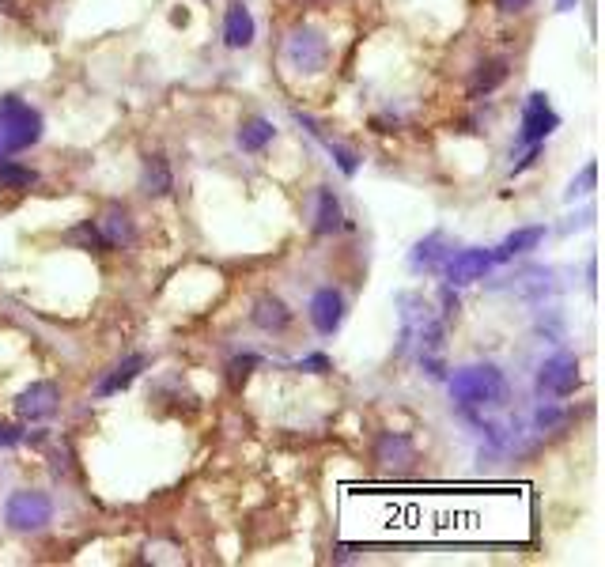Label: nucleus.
Returning a JSON list of instances; mask_svg holds the SVG:
<instances>
[{
  "mask_svg": "<svg viewBox=\"0 0 605 567\" xmlns=\"http://www.w3.org/2000/svg\"><path fill=\"white\" fill-rule=\"evenodd\" d=\"M171 186H174L171 167H167L159 155H148V163H144V193L163 197V193H171Z\"/></svg>",
  "mask_w": 605,
  "mask_h": 567,
  "instance_id": "nucleus-17",
  "label": "nucleus"
},
{
  "mask_svg": "<svg viewBox=\"0 0 605 567\" xmlns=\"http://www.w3.org/2000/svg\"><path fill=\"white\" fill-rule=\"evenodd\" d=\"M250 367H258V356H242V360H235V363H231V382H235V386H239L242 378L250 375Z\"/></svg>",
  "mask_w": 605,
  "mask_h": 567,
  "instance_id": "nucleus-23",
  "label": "nucleus"
},
{
  "mask_svg": "<svg viewBox=\"0 0 605 567\" xmlns=\"http://www.w3.org/2000/svg\"><path fill=\"white\" fill-rule=\"evenodd\" d=\"M42 137V114L19 99H0V159L23 152Z\"/></svg>",
  "mask_w": 605,
  "mask_h": 567,
  "instance_id": "nucleus-2",
  "label": "nucleus"
},
{
  "mask_svg": "<svg viewBox=\"0 0 605 567\" xmlns=\"http://www.w3.org/2000/svg\"><path fill=\"white\" fill-rule=\"evenodd\" d=\"M496 265V258L488 250H462L454 254L447 265V280L450 284H473V280H484V273Z\"/></svg>",
  "mask_w": 605,
  "mask_h": 567,
  "instance_id": "nucleus-8",
  "label": "nucleus"
},
{
  "mask_svg": "<svg viewBox=\"0 0 605 567\" xmlns=\"http://www.w3.org/2000/svg\"><path fill=\"white\" fill-rule=\"evenodd\" d=\"M341 318H345V299H341V292H333V288L314 292L311 322H314V329H318V333H337Z\"/></svg>",
  "mask_w": 605,
  "mask_h": 567,
  "instance_id": "nucleus-9",
  "label": "nucleus"
},
{
  "mask_svg": "<svg viewBox=\"0 0 605 567\" xmlns=\"http://www.w3.org/2000/svg\"><path fill=\"white\" fill-rule=\"evenodd\" d=\"M594 174H598V167H594V163H587V171L579 174V182H571L568 197H583V193H590V186H594Z\"/></svg>",
  "mask_w": 605,
  "mask_h": 567,
  "instance_id": "nucleus-22",
  "label": "nucleus"
},
{
  "mask_svg": "<svg viewBox=\"0 0 605 567\" xmlns=\"http://www.w3.org/2000/svg\"><path fill=\"white\" fill-rule=\"evenodd\" d=\"M99 231H103L106 246H129L133 242V220L121 205H110L99 220Z\"/></svg>",
  "mask_w": 605,
  "mask_h": 567,
  "instance_id": "nucleus-12",
  "label": "nucleus"
},
{
  "mask_svg": "<svg viewBox=\"0 0 605 567\" xmlns=\"http://www.w3.org/2000/svg\"><path fill=\"white\" fill-rule=\"evenodd\" d=\"M72 242H84L87 250H106V239H103V231L99 227H91V224H84V227H76L69 235Z\"/></svg>",
  "mask_w": 605,
  "mask_h": 567,
  "instance_id": "nucleus-21",
  "label": "nucleus"
},
{
  "mask_svg": "<svg viewBox=\"0 0 605 567\" xmlns=\"http://www.w3.org/2000/svg\"><path fill=\"white\" fill-rule=\"evenodd\" d=\"M534 0H496V8H500L503 16H515V12H522V8H530Z\"/></svg>",
  "mask_w": 605,
  "mask_h": 567,
  "instance_id": "nucleus-25",
  "label": "nucleus"
},
{
  "mask_svg": "<svg viewBox=\"0 0 605 567\" xmlns=\"http://www.w3.org/2000/svg\"><path fill=\"white\" fill-rule=\"evenodd\" d=\"M4 518H8V526L19 533L42 530L53 518V503L46 492H12V496H8V507H4Z\"/></svg>",
  "mask_w": 605,
  "mask_h": 567,
  "instance_id": "nucleus-4",
  "label": "nucleus"
},
{
  "mask_svg": "<svg viewBox=\"0 0 605 567\" xmlns=\"http://www.w3.org/2000/svg\"><path fill=\"white\" fill-rule=\"evenodd\" d=\"M337 227H341V205H337L333 189H318V224H314V231L318 235H333Z\"/></svg>",
  "mask_w": 605,
  "mask_h": 567,
  "instance_id": "nucleus-18",
  "label": "nucleus"
},
{
  "mask_svg": "<svg viewBox=\"0 0 605 567\" xmlns=\"http://www.w3.org/2000/svg\"><path fill=\"white\" fill-rule=\"evenodd\" d=\"M224 42L231 50H246L250 42H254V16H250V8L235 0L231 8H227L224 16Z\"/></svg>",
  "mask_w": 605,
  "mask_h": 567,
  "instance_id": "nucleus-10",
  "label": "nucleus"
},
{
  "mask_svg": "<svg viewBox=\"0 0 605 567\" xmlns=\"http://www.w3.org/2000/svg\"><path fill=\"white\" fill-rule=\"evenodd\" d=\"M556 125H560V118L553 114L549 99H545V95H530V99H526V114H522V140H526V144H541Z\"/></svg>",
  "mask_w": 605,
  "mask_h": 567,
  "instance_id": "nucleus-6",
  "label": "nucleus"
},
{
  "mask_svg": "<svg viewBox=\"0 0 605 567\" xmlns=\"http://www.w3.org/2000/svg\"><path fill=\"white\" fill-rule=\"evenodd\" d=\"M299 371H311V375H326V371H329V360H326V356H307V360H299Z\"/></svg>",
  "mask_w": 605,
  "mask_h": 567,
  "instance_id": "nucleus-24",
  "label": "nucleus"
},
{
  "mask_svg": "<svg viewBox=\"0 0 605 567\" xmlns=\"http://www.w3.org/2000/svg\"><path fill=\"white\" fill-rule=\"evenodd\" d=\"M284 61H288L295 72L314 76V72L326 69L329 42L318 35V31H311V27H295L292 35H288V46H284Z\"/></svg>",
  "mask_w": 605,
  "mask_h": 567,
  "instance_id": "nucleus-3",
  "label": "nucleus"
},
{
  "mask_svg": "<svg viewBox=\"0 0 605 567\" xmlns=\"http://www.w3.org/2000/svg\"><path fill=\"white\" fill-rule=\"evenodd\" d=\"M295 4H303V8H318V4H329V0H295Z\"/></svg>",
  "mask_w": 605,
  "mask_h": 567,
  "instance_id": "nucleus-28",
  "label": "nucleus"
},
{
  "mask_svg": "<svg viewBox=\"0 0 605 567\" xmlns=\"http://www.w3.org/2000/svg\"><path fill=\"white\" fill-rule=\"evenodd\" d=\"M443 246V235H432V239H424L420 246L413 250V269H439V261L447 250H439Z\"/></svg>",
  "mask_w": 605,
  "mask_h": 567,
  "instance_id": "nucleus-19",
  "label": "nucleus"
},
{
  "mask_svg": "<svg viewBox=\"0 0 605 567\" xmlns=\"http://www.w3.org/2000/svg\"><path fill=\"white\" fill-rule=\"evenodd\" d=\"M273 121H265V118H250L246 125L239 129V148L242 152H261L269 140H273Z\"/></svg>",
  "mask_w": 605,
  "mask_h": 567,
  "instance_id": "nucleus-16",
  "label": "nucleus"
},
{
  "mask_svg": "<svg viewBox=\"0 0 605 567\" xmlns=\"http://www.w3.org/2000/svg\"><path fill=\"white\" fill-rule=\"evenodd\" d=\"M450 394L466 409H484V405H500L507 397V382H503L500 367L492 363H477V367H462L450 378Z\"/></svg>",
  "mask_w": 605,
  "mask_h": 567,
  "instance_id": "nucleus-1",
  "label": "nucleus"
},
{
  "mask_svg": "<svg viewBox=\"0 0 605 567\" xmlns=\"http://www.w3.org/2000/svg\"><path fill=\"white\" fill-rule=\"evenodd\" d=\"M556 420H560V413H556V409H541V413H537V424H541V428H553Z\"/></svg>",
  "mask_w": 605,
  "mask_h": 567,
  "instance_id": "nucleus-27",
  "label": "nucleus"
},
{
  "mask_svg": "<svg viewBox=\"0 0 605 567\" xmlns=\"http://www.w3.org/2000/svg\"><path fill=\"white\" fill-rule=\"evenodd\" d=\"M575 386H579V360H575V356L560 352V356L541 363V371H537V390H541V394L568 397Z\"/></svg>",
  "mask_w": 605,
  "mask_h": 567,
  "instance_id": "nucleus-5",
  "label": "nucleus"
},
{
  "mask_svg": "<svg viewBox=\"0 0 605 567\" xmlns=\"http://www.w3.org/2000/svg\"><path fill=\"white\" fill-rule=\"evenodd\" d=\"M57 401H61V394H57L53 382H31V386L16 397V413L23 416V420H46V416L57 413Z\"/></svg>",
  "mask_w": 605,
  "mask_h": 567,
  "instance_id": "nucleus-7",
  "label": "nucleus"
},
{
  "mask_svg": "<svg viewBox=\"0 0 605 567\" xmlns=\"http://www.w3.org/2000/svg\"><path fill=\"white\" fill-rule=\"evenodd\" d=\"M254 326L265 329V333H280V329L292 326V310L284 307L277 295H261L254 303Z\"/></svg>",
  "mask_w": 605,
  "mask_h": 567,
  "instance_id": "nucleus-11",
  "label": "nucleus"
},
{
  "mask_svg": "<svg viewBox=\"0 0 605 567\" xmlns=\"http://www.w3.org/2000/svg\"><path fill=\"white\" fill-rule=\"evenodd\" d=\"M144 367H148V360H144V356H129V360H121L118 367H114V371H110V375L99 382V397H110V394H118V390H125V386H129V382H133V378H137Z\"/></svg>",
  "mask_w": 605,
  "mask_h": 567,
  "instance_id": "nucleus-13",
  "label": "nucleus"
},
{
  "mask_svg": "<svg viewBox=\"0 0 605 567\" xmlns=\"http://www.w3.org/2000/svg\"><path fill=\"white\" fill-rule=\"evenodd\" d=\"M541 239H545V227H522V231H515L511 239L503 242V246L496 250V254H492V258H496V261H511L515 254H526V250H534Z\"/></svg>",
  "mask_w": 605,
  "mask_h": 567,
  "instance_id": "nucleus-15",
  "label": "nucleus"
},
{
  "mask_svg": "<svg viewBox=\"0 0 605 567\" xmlns=\"http://www.w3.org/2000/svg\"><path fill=\"white\" fill-rule=\"evenodd\" d=\"M35 186V171L19 167V163H0V189H31Z\"/></svg>",
  "mask_w": 605,
  "mask_h": 567,
  "instance_id": "nucleus-20",
  "label": "nucleus"
},
{
  "mask_svg": "<svg viewBox=\"0 0 605 567\" xmlns=\"http://www.w3.org/2000/svg\"><path fill=\"white\" fill-rule=\"evenodd\" d=\"M503 80H507V61H503V57H492V61L477 65L473 80H469V95H488V91H496Z\"/></svg>",
  "mask_w": 605,
  "mask_h": 567,
  "instance_id": "nucleus-14",
  "label": "nucleus"
},
{
  "mask_svg": "<svg viewBox=\"0 0 605 567\" xmlns=\"http://www.w3.org/2000/svg\"><path fill=\"white\" fill-rule=\"evenodd\" d=\"M19 439H23V435H19L16 428H8V424H0V447H16Z\"/></svg>",
  "mask_w": 605,
  "mask_h": 567,
  "instance_id": "nucleus-26",
  "label": "nucleus"
}]
</instances>
